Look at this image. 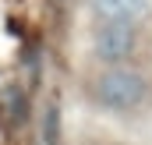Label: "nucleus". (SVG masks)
I'll use <instances>...</instances> for the list:
<instances>
[{"instance_id": "7ed1b4c3", "label": "nucleus", "mask_w": 152, "mask_h": 145, "mask_svg": "<svg viewBox=\"0 0 152 145\" xmlns=\"http://www.w3.org/2000/svg\"><path fill=\"white\" fill-rule=\"evenodd\" d=\"M96 18H110V21H142L149 14V0H88Z\"/></svg>"}, {"instance_id": "f257e3e1", "label": "nucleus", "mask_w": 152, "mask_h": 145, "mask_svg": "<svg viewBox=\"0 0 152 145\" xmlns=\"http://www.w3.org/2000/svg\"><path fill=\"white\" fill-rule=\"evenodd\" d=\"M96 99L106 110H138L149 99V78L134 67L124 64H110L106 71L96 78Z\"/></svg>"}, {"instance_id": "f03ea898", "label": "nucleus", "mask_w": 152, "mask_h": 145, "mask_svg": "<svg viewBox=\"0 0 152 145\" xmlns=\"http://www.w3.org/2000/svg\"><path fill=\"white\" fill-rule=\"evenodd\" d=\"M134 46H138V32H134L131 21H110V18L96 21V29H92V53L103 64H127L134 57Z\"/></svg>"}]
</instances>
